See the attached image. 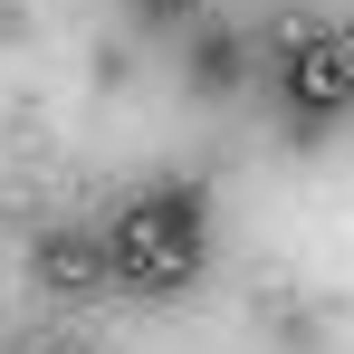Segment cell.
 <instances>
[{
    "label": "cell",
    "mask_w": 354,
    "mask_h": 354,
    "mask_svg": "<svg viewBox=\"0 0 354 354\" xmlns=\"http://www.w3.org/2000/svg\"><path fill=\"white\" fill-rule=\"evenodd\" d=\"M201 268V201L192 192H153V201H134L115 221V239H106V278H124V288H182Z\"/></svg>",
    "instance_id": "1"
},
{
    "label": "cell",
    "mask_w": 354,
    "mask_h": 354,
    "mask_svg": "<svg viewBox=\"0 0 354 354\" xmlns=\"http://www.w3.org/2000/svg\"><path fill=\"white\" fill-rule=\"evenodd\" d=\"M288 106H297V115L354 106V39L316 29V19H288Z\"/></svg>",
    "instance_id": "2"
},
{
    "label": "cell",
    "mask_w": 354,
    "mask_h": 354,
    "mask_svg": "<svg viewBox=\"0 0 354 354\" xmlns=\"http://www.w3.org/2000/svg\"><path fill=\"white\" fill-rule=\"evenodd\" d=\"M39 278H48L58 297L106 288V239H86V230H48V239H39Z\"/></svg>",
    "instance_id": "3"
},
{
    "label": "cell",
    "mask_w": 354,
    "mask_h": 354,
    "mask_svg": "<svg viewBox=\"0 0 354 354\" xmlns=\"http://www.w3.org/2000/svg\"><path fill=\"white\" fill-rule=\"evenodd\" d=\"M39 354H86V345H77V335H48V345H39Z\"/></svg>",
    "instance_id": "4"
},
{
    "label": "cell",
    "mask_w": 354,
    "mask_h": 354,
    "mask_svg": "<svg viewBox=\"0 0 354 354\" xmlns=\"http://www.w3.org/2000/svg\"><path fill=\"white\" fill-rule=\"evenodd\" d=\"M153 10H173V0H153Z\"/></svg>",
    "instance_id": "5"
}]
</instances>
